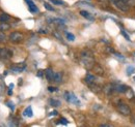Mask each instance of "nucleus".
I'll use <instances>...</instances> for the list:
<instances>
[{
  "mask_svg": "<svg viewBox=\"0 0 135 127\" xmlns=\"http://www.w3.org/2000/svg\"><path fill=\"white\" fill-rule=\"evenodd\" d=\"M81 62L84 65L86 68L90 69L91 67H94V58H93V54L89 51H84L81 54Z\"/></svg>",
  "mask_w": 135,
  "mask_h": 127,
  "instance_id": "obj_1",
  "label": "nucleus"
},
{
  "mask_svg": "<svg viewBox=\"0 0 135 127\" xmlns=\"http://www.w3.org/2000/svg\"><path fill=\"white\" fill-rule=\"evenodd\" d=\"M117 109H118V113L123 116H130L131 115V110L128 107L127 103H125L124 101H119L117 104Z\"/></svg>",
  "mask_w": 135,
  "mask_h": 127,
  "instance_id": "obj_2",
  "label": "nucleus"
},
{
  "mask_svg": "<svg viewBox=\"0 0 135 127\" xmlns=\"http://www.w3.org/2000/svg\"><path fill=\"white\" fill-rule=\"evenodd\" d=\"M114 6L118 8V10L120 12H124V13H127L130 10V7H131V4L129 2H126V1H118L115 3H113Z\"/></svg>",
  "mask_w": 135,
  "mask_h": 127,
  "instance_id": "obj_3",
  "label": "nucleus"
},
{
  "mask_svg": "<svg viewBox=\"0 0 135 127\" xmlns=\"http://www.w3.org/2000/svg\"><path fill=\"white\" fill-rule=\"evenodd\" d=\"M9 39H11V41H13V43H15V44H19V43L23 41L24 35H23L21 32L14 31L9 34Z\"/></svg>",
  "mask_w": 135,
  "mask_h": 127,
  "instance_id": "obj_4",
  "label": "nucleus"
},
{
  "mask_svg": "<svg viewBox=\"0 0 135 127\" xmlns=\"http://www.w3.org/2000/svg\"><path fill=\"white\" fill-rule=\"evenodd\" d=\"M65 97H66V99H67L68 101L71 102V103H74L76 105H79L80 104V101L78 100V98L74 95L73 93H71V92H66L65 93Z\"/></svg>",
  "mask_w": 135,
  "mask_h": 127,
  "instance_id": "obj_5",
  "label": "nucleus"
},
{
  "mask_svg": "<svg viewBox=\"0 0 135 127\" xmlns=\"http://www.w3.org/2000/svg\"><path fill=\"white\" fill-rule=\"evenodd\" d=\"M113 90L118 93H126L128 91V87L126 85L123 84H118V85H113Z\"/></svg>",
  "mask_w": 135,
  "mask_h": 127,
  "instance_id": "obj_6",
  "label": "nucleus"
},
{
  "mask_svg": "<svg viewBox=\"0 0 135 127\" xmlns=\"http://www.w3.org/2000/svg\"><path fill=\"white\" fill-rule=\"evenodd\" d=\"M25 1L27 2L28 7H29V10H30L31 13H37V12H38V8L36 7V5L34 4L32 0H25Z\"/></svg>",
  "mask_w": 135,
  "mask_h": 127,
  "instance_id": "obj_7",
  "label": "nucleus"
},
{
  "mask_svg": "<svg viewBox=\"0 0 135 127\" xmlns=\"http://www.w3.org/2000/svg\"><path fill=\"white\" fill-rule=\"evenodd\" d=\"M0 56H1L3 59H8V58L12 56V53H11V51H8L7 49H3V50H0Z\"/></svg>",
  "mask_w": 135,
  "mask_h": 127,
  "instance_id": "obj_8",
  "label": "nucleus"
},
{
  "mask_svg": "<svg viewBox=\"0 0 135 127\" xmlns=\"http://www.w3.org/2000/svg\"><path fill=\"white\" fill-rule=\"evenodd\" d=\"M45 75H46V79L48 80L49 82L53 81V77H54V71L51 69V68H47L46 71H45Z\"/></svg>",
  "mask_w": 135,
  "mask_h": 127,
  "instance_id": "obj_9",
  "label": "nucleus"
},
{
  "mask_svg": "<svg viewBox=\"0 0 135 127\" xmlns=\"http://www.w3.org/2000/svg\"><path fill=\"white\" fill-rule=\"evenodd\" d=\"M85 82H86L88 85H90V84H93V83H95V82H96V77H95L94 75L87 73V75H86V77H85Z\"/></svg>",
  "mask_w": 135,
  "mask_h": 127,
  "instance_id": "obj_10",
  "label": "nucleus"
},
{
  "mask_svg": "<svg viewBox=\"0 0 135 127\" xmlns=\"http://www.w3.org/2000/svg\"><path fill=\"white\" fill-rule=\"evenodd\" d=\"M61 81H62V73H61V72H54L53 82H55V83H60Z\"/></svg>",
  "mask_w": 135,
  "mask_h": 127,
  "instance_id": "obj_11",
  "label": "nucleus"
},
{
  "mask_svg": "<svg viewBox=\"0 0 135 127\" xmlns=\"http://www.w3.org/2000/svg\"><path fill=\"white\" fill-rule=\"evenodd\" d=\"M80 15L82 17H84L85 19H87V20H90V21H94V18L90 16V14L88 13V12H86V10H80V13H79Z\"/></svg>",
  "mask_w": 135,
  "mask_h": 127,
  "instance_id": "obj_12",
  "label": "nucleus"
},
{
  "mask_svg": "<svg viewBox=\"0 0 135 127\" xmlns=\"http://www.w3.org/2000/svg\"><path fill=\"white\" fill-rule=\"evenodd\" d=\"M9 20H11V17L6 14H2L0 16V23H8Z\"/></svg>",
  "mask_w": 135,
  "mask_h": 127,
  "instance_id": "obj_13",
  "label": "nucleus"
},
{
  "mask_svg": "<svg viewBox=\"0 0 135 127\" xmlns=\"http://www.w3.org/2000/svg\"><path fill=\"white\" fill-rule=\"evenodd\" d=\"M23 115L24 116H26V117H32L33 116V113H32V109H31V107H28V108H26L25 109V111L23 113Z\"/></svg>",
  "mask_w": 135,
  "mask_h": 127,
  "instance_id": "obj_14",
  "label": "nucleus"
},
{
  "mask_svg": "<svg viewBox=\"0 0 135 127\" xmlns=\"http://www.w3.org/2000/svg\"><path fill=\"white\" fill-rule=\"evenodd\" d=\"M94 69H95V72H96L97 75H99V76H103V75H104V69L102 68L101 66H99V65L95 66V65H94Z\"/></svg>",
  "mask_w": 135,
  "mask_h": 127,
  "instance_id": "obj_15",
  "label": "nucleus"
},
{
  "mask_svg": "<svg viewBox=\"0 0 135 127\" xmlns=\"http://www.w3.org/2000/svg\"><path fill=\"white\" fill-rule=\"evenodd\" d=\"M11 28V25L7 23H0V31H6Z\"/></svg>",
  "mask_w": 135,
  "mask_h": 127,
  "instance_id": "obj_16",
  "label": "nucleus"
},
{
  "mask_svg": "<svg viewBox=\"0 0 135 127\" xmlns=\"http://www.w3.org/2000/svg\"><path fill=\"white\" fill-rule=\"evenodd\" d=\"M49 103H50V105L52 107H59L60 105V101L59 100H57V99H53V98H51L50 100H49Z\"/></svg>",
  "mask_w": 135,
  "mask_h": 127,
  "instance_id": "obj_17",
  "label": "nucleus"
},
{
  "mask_svg": "<svg viewBox=\"0 0 135 127\" xmlns=\"http://www.w3.org/2000/svg\"><path fill=\"white\" fill-rule=\"evenodd\" d=\"M24 68H25V65L24 66H13L12 67V70H14L15 72H22L23 70H24Z\"/></svg>",
  "mask_w": 135,
  "mask_h": 127,
  "instance_id": "obj_18",
  "label": "nucleus"
},
{
  "mask_svg": "<svg viewBox=\"0 0 135 127\" xmlns=\"http://www.w3.org/2000/svg\"><path fill=\"white\" fill-rule=\"evenodd\" d=\"M51 2L53 4H55V5H62V4H65V2L62 0H51Z\"/></svg>",
  "mask_w": 135,
  "mask_h": 127,
  "instance_id": "obj_19",
  "label": "nucleus"
},
{
  "mask_svg": "<svg viewBox=\"0 0 135 127\" xmlns=\"http://www.w3.org/2000/svg\"><path fill=\"white\" fill-rule=\"evenodd\" d=\"M44 6H45V8L47 9V10H50V12H54V8L51 6L49 3H47V2H45L44 3Z\"/></svg>",
  "mask_w": 135,
  "mask_h": 127,
  "instance_id": "obj_20",
  "label": "nucleus"
},
{
  "mask_svg": "<svg viewBox=\"0 0 135 127\" xmlns=\"http://www.w3.org/2000/svg\"><path fill=\"white\" fill-rule=\"evenodd\" d=\"M67 38L70 41H74V40H75V36H74L72 33H69V32L67 33Z\"/></svg>",
  "mask_w": 135,
  "mask_h": 127,
  "instance_id": "obj_21",
  "label": "nucleus"
},
{
  "mask_svg": "<svg viewBox=\"0 0 135 127\" xmlns=\"http://www.w3.org/2000/svg\"><path fill=\"white\" fill-rule=\"evenodd\" d=\"M58 123H59V124H64V125H68V124H69V121H68L66 118H60Z\"/></svg>",
  "mask_w": 135,
  "mask_h": 127,
  "instance_id": "obj_22",
  "label": "nucleus"
},
{
  "mask_svg": "<svg viewBox=\"0 0 135 127\" xmlns=\"http://www.w3.org/2000/svg\"><path fill=\"white\" fill-rule=\"evenodd\" d=\"M135 70V68L133 67V66H130V67H128L127 68V75L128 76H130L131 73H133V71Z\"/></svg>",
  "mask_w": 135,
  "mask_h": 127,
  "instance_id": "obj_23",
  "label": "nucleus"
},
{
  "mask_svg": "<svg viewBox=\"0 0 135 127\" xmlns=\"http://www.w3.org/2000/svg\"><path fill=\"white\" fill-rule=\"evenodd\" d=\"M109 1L112 2V3H115V2H118V1H126V2H129L130 4H134L133 0H109Z\"/></svg>",
  "mask_w": 135,
  "mask_h": 127,
  "instance_id": "obj_24",
  "label": "nucleus"
},
{
  "mask_svg": "<svg viewBox=\"0 0 135 127\" xmlns=\"http://www.w3.org/2000/svg\"><path fill=\"white\" fill-rule=\"evenodd\" d=\"M52 21H54L55 23H58V24H65V21H64L62 19H57V18H55V19H52Z\"/></svg>",
  "mask_w": 135,
  "mask_h": 127,
  "instance_id": "obj_25",
  "label": "nucleus"
},
{
  "mask_svg": "<svg viewBox=\"0 0 135 127\" xmlns=\"http://www.w3.org/2000/svg\"><path fill=\"white\" fill-rule=\"evenodd\" d=\"M6 105H7L9 109H12V111H14V110H15V105H14V103H13V102L7 101V102H6Z\"/></svg>",
  "mask_w": 135,
  "mask_h": 127,
  "instance_id": "obj_26",
  "label": "nucleus"
},
{
  "mask_svg": "<svg viewBox=\"0 0 135 127\" xmlns=\"http://www.w3.org/2000/svg\"><path fill=\"white\" fill-rule=\"evenodd\" d=\"M48 90H49L50 92H55V91H57L58 89H57L56 87H52V86H50V87H48Z\"/></svg>",
  "mask_w": 135,
  "mask_h": 127,
  "instance_id": "obj_27",
  "label": "nucleus"
},
{
  "mask_svg": "<svg viewBox=\"0 0 135 127\" xmlns=\"http://www.w3.org/2000/svg\"><path fill=\"white\" fill-rule=\"evenodd\" d=\"M120 33H122V34H123V35H124V36H125V38H126V39H127V40H130V37H129V36H128V34H127V33H126V32L124 31V30H122V31H120Z\"/></svg>",
  "mask_w": 135,
  "mask_h": 127,
  "instance_id": "obj_28",
  "label": "nucleus"
},
{
  "mask_svg": "<svg viewBox=\"0 0 135 127\" xmlns=\"http://www.w3.org/2000/svg\"><path fill=\"white\" fill-rule=\"evenodd\" d=\"M0 41H5V36L0 34Z\"/></svg>",
  "mask_w": 135,
  "mask_h": 127,
  "instance_id": "obj_29",
  "label": "nucleus"
},
{
  "mask_svg": "<svg viewBox=\"0 0 135 127\" xmlns=\"http://www.w3.org/2000/svg\"><path fill=\"white\" fill-rule=\"evenodd\" d=\"M58 113H57V111H53V112H51L50 113V116H56Z\"/></svg>",
  "mask_w": 135,
  "mask_h": 127,
  "instance_id": "obj_30",
  "label": "nucleus"
},
{
  "mask_svg": "<svg viewBox=\"0 0 135 127\" xmlns=\"http://www.w3.org/2000/svg\"><path fill=\"white\" fill-rule=\"evenodd\" d=\"M42 76H43V72H42V70H40L37 72V77H42Z\"/></svg>",
  "mask_w": 135,
  "mask_h": 127,
  "instance_id": "obj_31",
  "label": "nucleus"
},
{
  "mask_svg": "<svg viewBox=\"0 0 135 127\" xmlns=\"http://www.w3.org/2000/svg\"><path fill=\"white\" fill-rule=\"evenodd\" d=\"M14 88V84L12 83V84H9V89H13Z\"/></svg>",
  "mask_w": 135,
  "mask_h": 127,
  "instance_id": "obj_32",
  "label": "nucleus"
},
{
  "mask_svg": "<svg viewBox=\"0 0 135 127\" xmlns=\"http://www.w3.org/2000/svg\"><path fill=\"white\" fill-rule=\"evenodd\" d=\"M101 126H103V127H107V126H110V125H108V124H102Z\"/></svg>",
  "mask_w": 135,
  "mask_h": 127,
  "instance_id": "obj_33",
  "label": "nucleus"
},
{
  "mask_svg": "<svg viewBox=\"0 0 135 127\" xmlns=\"http://www.w3.org/2000/svg\"><path fill=\"white\" fill-rule=\"evenodd\" d=\"M12 93H13V92H12V89H9V91H8V95H12Z\"/></svg>",
  "mask_w": 135,
  "mask_h": 127,
  "instance_id": "obj_34",
  "label": "nucleus"
},
{
  "mask_svg": "<svg viewBox=\"0 0 135 127\" xmlns=\"http://www.w3.org/2000/svg\"><path fill=\"white\" fill-rule=\"evenodd\" d=\"M21 84H22V79L19 80V85H21Z\"/></svg>",
  "mask_w": 135,
  "mask_h": 127,
  "instance_id": "obj_35",
  "label": "nucleus"
},
{
  "mask_svg": "<svg viewBox=\"0 0 135 127\" xmlns=\"http://www.w3.org/2000/svg\"><path fill=\"white\" fill-rule=\"evenodd\" d=\"M134 80H135V77H134Z\"/></svg>",
  "mask_w": 135,
  "mask_h": 127,
  "instance_id": "obj_36",
  "label": "nucleus"
}]
</instances>
